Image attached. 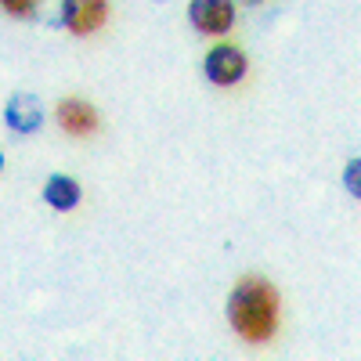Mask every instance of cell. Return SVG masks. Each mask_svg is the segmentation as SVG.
I'll list each match as a JSON object with an SVG mask.
<instances>
[{
	"label": "cell",
	"instance_id": "2",
	"mask_svg": "<svg viewBox=\"0 0 361 361\" xmlns=\"http://www.w3.org/2000/svg\"><path fill=\"white\" fill-rule=\"evenodd\" d=\"M192 22L202 33H224L235 22L231 0H192Z\"/></svg>",
	"mask_w": 361,
	"mask_h": 361
},
{
	"label": "cell",
	"instance_id": "8",
	"mask_svg": "<svg viewBox=\"0 0 361 361\" xmlns=\"http://www.w3.org/2000/svg\"><path fill=\"white\" fill-rule=\"evenodd\" d=\"M11 15H33V8H37V0H0Z\"/></svg>",
	"mask_w": 361,
	"mask_h": 361
},
{
	"label": "cell",
	"instance_id": "1",
	"mask_svg": "<svg viewBox=\"0 0 361 361\" xmlns=\"http://www.w3.org/2000/svg\"><path fill=\"white\" fill-rule=\"evenodd\" d=\"M228 314H231V325L238 329L243 340L264 343V340H271V333H275V325H279V296L267 282L246 279L231 293Z\"/></svg>",
	"mask_w": 361,
	"mask_h": 361
},
{
	"label": "cell",
	"instance_id": "5",
	"mask_svg": "<svg viewBox=\"0 0 361 361\" xmlns=\"http://www.w3.org/2000/svg\"><path fill=\"white\" fill-rule=\"evenodd\" d=\"M58 119H62V127H66L69 134H90V130L98 127L94 109L83 105V102H76V98L62 102V109H58Z\"/></svg>",
	"mask_w": 361,
	"mask_h": 361
},
{
	"label": "cell",
	"instance_id": "3",
	"mask_svg": "<svg viewBox=\"0 0 361 361\" xmlns=\"http://www.w3.org/2000/svg\"><path fill=\"white\" fill-rule=\"evenodd\" d=\"M62 22L73 29V33H94V29L105 22V0H66Z\"/></svg>",
	"mask_w": 361,
	"mask_h": 361
},
{
	"label": "cell",
	"instance_id": "4",
	"mask_svg": "<svg viewBox=\"0 0 361 361\" xmlns=\"http://www.w3.org/2000/svg\"><path fill=\"white\" fill-rule=\"evenodd\" d=\"M243 73H246L243 51H235V47L209 51V58H206V76L214 80V83H235V80H243Z\"/></svg>",
	"mask_w": 361,
	"mask_h": 361
},
{
	"label": "cell",
	"instance_id": "6",
	"mask_svg": "<svg viewBox=\"0 0 361 361\" xmlns=\"http://www.w3.org/2000/svg\"><path fill=\"white\" fill-rule=\"evenodd\" d=\"M8 123H11V130H18V134L37 130V127H40V105L29 98V94L11 98V105H8Z\"/></svg>",
	"mask_w": 361,
	"mask_h": 361
},
{
	"label": "cell",
	"instance_id": "9",
	"mask_svg": "<svg viewBox=\"0 0 361 361\" xmlns=\"http://www.w3.org/2000/svg\"><path fill=\"white\" fill-rule=\"evenodd\" d=\"M0 163H4V159H0Z\"/></svg>",
	"mask_w": 361,
	"mask_h": 361
},
{
	"label": "cell",
	"instance_id": "7",
	"mask_svg": "<svg viewBox=\"0 0 361 361\" xmlns=\"http://www.w3.org/2000/svg\"><path fill=\"white\" fill-rule=\"evenodd\" d=\"M44 195H47V202L54 209H73L80 202V185H76V180H69V177H51Z\"/></svg>",
	"mask_w": 361,
	"mask_h": 361
}]
</instances>
